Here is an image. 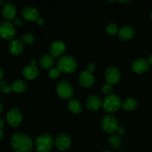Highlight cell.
<instances>
[{
	"label": "cell",
	"mask_w": 152,
	"mask_h": 152,
	"mask_svg": "<svg viewBox=\"0 0 152 152\" xmlns=\"http://www.w3.org/2000/svg\"><path fill=\"white\" fill-rule=\"evenodd\" d=\"M12 91L16 94H22L28 88V84L26 81L23 80H18L13 82L11 85Z\"/></svg>",
	"instance_id": "21"
},
{
	"label": "cell",
	"mask_w": 152,
	"mask_h": 152,
	"mask_svg": "<svg viewBox=\"0 0 152 152\" xmlns=\"http://www.w3.org/2000/svg\"><path fill=\"white\" fill-rule=\"evenodd\" d=\"M3 77H4V71H3L2 68L0 67V81H1V80H2Z\"/></svg>",
	"instance_id": "34"
},
{
	"label": "cell",
	"mask_w": 152,
	"mask_h": 152,
	"mask_svg": "<svg viewBox=\"0 0 152 152\" xmlns=\"http://www.w3.org/2000/svg\"><path fill=\"white\" fill-rule=\"evenodd\" d=\"M22 75L25 79L29 80H35L39 75V70L36 65H27L22 69Z\"/></svg>",
	"instance_id": "17"
},
{
	"label": "cell",
	"mask_w": 152,
	"mask_h": 152,
	"mask_svg": "<svg viewBox=\"0 0 152 152\" xmlns=\"http://www.w3.org/2000/svg\"><path fill=\"white\" fill-rule=\"evenodd\" d=\"M3 137H4V132L2 129H0V141L3 139Z\"/></svg>",
	"instance_id": "36"
},
{
	"label": "cell",
	"mask_w": 152,
	"mask_h": 152,
	"mask_svg": "<svg viewBox=\"0 0 152 152\" xmlns=\"http://www.w3.org/2000/svg\"><path fill=\"white\" fill-rule=\"evenodd\" d=\"M108 142L111 148L117 149L122 145V139L118 134H112L108 138Z\"/></svg>",
	"instance_id": "24"
},
{
	"label": "cell",
	"mask_w": 152,
	"mask_h": 152,
	"mask_svg": "<svg viewBox=\"0 0 152 152\" xmlns=\"http://www.w3.org/2000/svg\"><path fill=\"white\" fill-rule=\"evenodd\" d=\"M148 62L149 63L150 65H152V54L150 55L148 58Z\"/></svg>",
	"instance_id": "37"
},
{
	"label": "cell",
	"mask_w": 152,
	"mask_h": 152,
	"mask_svg": "<svg viewBox=\"0 0 152 152\" xmlns=\"http://www.w3.org/2000/svg\"><path fill=\"white\" fill-rule=\"evenodd\" d=\"M68 109L71 114H80L83 111V106L82 104L78 99H71L68 102Z\"/></svg>",
	"instance_id": "20"
},
{
	"label": "cell",
	"mask_w": 152,
	"mask_h": 152,
	"mask_svg": "<svg viewBox=\"0 0 152 152\" xmlns=\"http://www.w3.org/2000/svg\"><path fill=\"white\" fill-rule=\"evenodd\" d=\"M134 34L135 32L134 28L129 25H126V26H123L121 28H120L117 35H118L119 39L120 40L127 42L132 39L134 37Z\"/></svg>",
	"instance_id": "18"
},
{
	"label": "cell",
	"mask_w": 152,
	"mask_h": 152,
	"mask_svg": "<svg viewBox=\"0 0 152 152\" xmlns=\"http://www.w3.org/2000/svg\"><path fill=\"white\" fill-rule=\"evenodd\" d=\"M36 23H37L38 25H44V23H45L44 18L42 17V16H39V17L38 19H37V20H36Z\"/></svg>",
	"instance_id": "31"
},
{
	"label": "cell",
	"mask_w": 152,
	"mask_h": 152,
	"mask_svg": "<svg viewBox=\"0 0 152 152\" xmlns=\"http://www.w3.org/2000/svg\"><path fill=\"white\" fill-rule=\"evenodd\" d=\"M105 79L106 83L114 86L118 84L121 80V73L120 69L117 67H108L105 71Z\"/></svg>",
	"instance_id": "7"
},
{
	"label": "cell",
	"mask_w": 152,
	"mask_h": 152,
	"mask_svg": "<svg viewBox=\"0 0 152 152\" xmlns=\"http://www.w3.org/2000/svg\"><path fill=\"white\" fill-rule=\"evenodd\" d=\"M22 16L28 22H36V20L39 17V14L38 10L36 7L28 6L22 9Z\"/></svg>",
	"instance_id": "16"
},
{
	"label": "cell",
	"mask_w": 152,
	"mask_h": 152,
	"mask_svg": "<svg viewBox=\"0 0 152 152\" xmlns=\"http://www.w3.org/2000/svg\"><path fill=\"white\" fill-rule=\"evenodd\" d=\"M16 34V29L11 22L9 21H2L0 22V37L5 40H10Z\"/></svg>",
	"instance_id": "9"
},
{
	"label": "cell",
	"mask_w": 152,
	"mask_h": 152,
	"mask_svg": "<svg viewBox=\"0 0 152 152\" xmlns=\"http://www.w3.org/2000/svg\"><path fill=\"white\" fill-rule=\"evenodd\" d=\"M100 125L102 129L106 133L113 134L117 132L119 126V122L115 116L113 114H105L101 119Z\"/></svg>",
	"instance_id": "6"
},
{
	"label": "cell",
	"mask_w": 152,
	"mask_h": 152,
	"mask_svg": "<svg viewBox=\"0 0 152 152\" xmlns=\"http://www.w3.org/2000/svg\"><path fill=\"white\" fill-rule=\"evenodd\" d=\"M1 86H0V94H1Z\"/></svg>",
	"instance_id": "44"
},
{
	"label": "cell",
	"mask_w": 152,
	"mask_h": 152,
	"mask_svg": "<svg viewBox=\"0 0 152 152\" xmlns=\"http://www.w3.org/2000/svg\"><path fill=\"white\" fill-rule=\"evenodd\" d=\"M60 71L56 68H51L48 71V76L50 79H52V80H55V79H57L58 77L60 76Z\"/></svg>",
	"instance_id": "26"
},
{
	"label": "cell",
	"mask_w": 152,
	"mask_h": 152,
	"mask_svg": "<svg viewBox=\"0 0 152 152\" xmlns=\"http://www.w3.org/2000/svg\"><path fill=\"white\" fill-rule=\"evenodd\" d=\"M96 70V65L95 64L92 63V62H90L87 65V71H89L91 73H93L94 71Z\"/></svg>",
	"instance_id": "30"
},
{
	"label": "cell",
	"mask_w": 152,
	"mask_h": 152,
	"mask_svg": "<svg viewBox=\"0 0 152 152\" xmlns=\"http://www.w3.org/2000/svg\"><path fill=\"white\" fill-rule=\"evenodd\" d=\"M10 145L15 152H31L34 146V142L29 135L16 133L11 137Z\"/></svg>",
	"instance_id": "1"
},
{
	"label": "cell",
	"mask_w": 152,
	"mask_h": 152,
	"mask_svg": "<svg viewBox=\"0 0 152 152\" xmlns=\"http://www.w3.org/2000/svg\"><path fill=\"white\" fill-rule=\"evenodd\" d=\"M34 39H35V37L32 34H30V33H27L22 35V41L24 43L28 45H31L34 43Z\"/></svg>",
	"instance_id": "27"
},
{
	"label": "cell",
	"mask_w": 152,
	"mask_h": 152,
	"mask_svg": "<svg viewBox=\"0 0 152 152\" xmlns=\"http://www.w3.org/2000/svg\"><path fill=\"white\" fill-rule=\"evenodd\" d=\"M36 63H37V62H36L35 60H32V61H31V65H36Z\"/></svg>",
	"instance_id": "39"
},
{
	"label": "cell",
	"mask_w": 152,
	"mask_h": 152,
	"mask_svg": "<svg viewBox=\"0 0 152 152\" xmlns=\"http://www.w3.org/2000/svg\"><path fill=\"white\" fill-rule=\"evenodd\" d=\"M1 4H4V1L2 0H0V5H1Z\"/></svg>",
	"instance_id": "42"
},
{
	"label": "cell",
	"mask_w": 152,
	"mask_h": 152,
	"mask_svg": "<svg viewBox=\"0 0 152 152\" xmlns=\"http://www.w3.org/2000/svg\"><path fill=\"white\" fill-rule=\"evenodd\" d=\"M150 18H151V19L152 20V11L150 13Z\"/></svg>",
	"instance_id": "43"
},
{
	"label": "cell",
	"mask_w": 152,
	"mask_h": 152,
	"mask_svg": "<svg viewBox=\"0 0 152 152\" xmlns=\"http://www.w3.org/2000/svg\"><path fill=\"white\" fill-rule=\"evenodd\" d=\"M131 68L135 74H143L149 70L150 65L148 59L145 58H137L132 62Z\"/></svg>",
	"instance_id": "11"
},
{
	"label": "cell",
	"mask_w": 152,
	"mask_h": 152,
	"mask_svg": "<svg viewBox=\"0 0 152 152\" xmlns=\"http://www.w3.org/2000/svg\"><path fill=\"white\" fill-rule=\"evenodd\" d=\"M102 152H112L111 151H110V150H108V149H106V150H104V151H102Z\"/></svg>",
	"instance_id": "40"
},
{
	"label": "cell",
	"mask_w": 152,
	"mask_h": 152,
	"mask_svg": "<svg viewBox=\"0 0 152 152\" xmlns=\"http://www.w3.org/2000/svg\"><path fill=\"white\" fill-rule=\"evenodd\" d=\"M17 8L12 2H6L3 4L1 10V13L5 21H10L16 17Z\"/></svg>",
	"instance_id": "13"
},
{
	"label": "cell",
	"mask_w": 152,
	"mask_h": 152,
	"mask_svg": "<svg viewBox=\"0 0 152 152\" xmlns=\"http://www.w3.org/2000/svg\"><path fill=\"white\" fill-rule=\"evenodd\" d=\"M102 91L106 96L111 94L113 91V86L108 84V83H105L102 87Z\"/></svg>",
	"instance_id": "29"
},
{
	"label": "cell",
	"mask_w": 152,
	"mask_h": 152,
	"mask_svg": "<svg viewBox=\"0 0 152 152\" xmlns=\"http://www.w3.org/2000/svg\"><path fill=\"white\" fill-rule=\"evenodd\" d=\"M9 53L13 56H18L22 53L24 50V42L19 39H14L9 42L8 47Z\"/></svg>",
	"instance_id": "14"
},
{
	"label": "cell",
	"mask_w": 152,
	"mask_h": 152,
	"mask_svg": "<svg viewBox=\"0 0 152 152\" xmlns=\"http://www.w3.org/2000/svg\"><path fill=\"white\" fill-rule=\"evenodd\" d=\"M0 86H1V90L3 94H9L12 91L11 86L7 83L6 80H1L0 81Z\"/></svg>",
	"instance_id": "28"
},
{
	"label": "cell",
	"mask_w": 152,
	"mask_h": 152,
	"mask_svg": "<svg viewBox=\"0 0 152 152\" xmlns=\"http://www.w3.org/2000/svg\"><path fill=\"white\" fill-rule=\"evenodd\" d=\"M117 133H118L119 135H123V134H124L125 132H125V129H124V128L119 127L118 129H117Z\"/></svg>",
	"instance_id": "32"
},
{
	"label": "cell",
	"mask_w": 152,
	"mask_h": 152,
	"mask_svg": "<svg viewBox=\"0 0 152 152\" xmlns=\"http://www.w3.org/2000/svg\"><path fill=\"white\" fill-rule=\"evenodd\" d=\"M7 122L11 127L16 128L20 126L23 120V114L18 108H12L6 116Z\"/></svg>",
	"instance_id": "8"
},
{
	"label": "cell",
	"mask_w": 152,
	"mask_h": 152,
	"mask_svg": "<svg viewBox=\"0 0 152 152\" xmlns=\"http://www.w3.org/2000/svg\"><path fill=\"white\" fill-rule=\"evenodd\" d=\"M66 50V45L62 40H55L49 47V53L53 58H60L64 56Z\"/></svg>",
	"instance_id": "10"
},
{
	"label": "cell",
	"mask_w": 152,
	"mask_h": 152,
	"mask_svg": "<svg viewBox=\"0 0 152 152\" xmlns=\"http://www.w3.org/2000/svg\"><path fill=\"white\" fill-rule=\"evenodd\" d=\"M4 125H5V121H4L3 119L0 118V129H2V128L4 127Z\"/></svg>",
	"instance_id": "33"
},
{
	"label": "cell",
	"mask_w": 152,
	"mask_h": 152,
	"mask_svg": "<svg viewBox=\"0 0 152 152\" xmlns=\"http://www.w3.org/2000/svg\"><path fill=\"white\" fill-rule=\"evenodd\" d=\"M71 139L66 133H60L56 137L54 140V145L59 151H65L71 146Z\"/></svg>",
	"instance_id": "12"
},
{
	"label": "cell",
	"mask_w": 152,
	"mask_h": 152,
	"mask_svg": "<svg viewBox=\"0 0 152 152\" xmlns=\"http://www.w3.org/2000/svg\"><path fill=\"white\" fill-rule=\"evenodd\" d=\"M137 107V101L134 98H127L122 104V108L128 111H132L136 109Z\"/></svg>",
	"instance_id": "23"
},
{
	"label": "cell",
	"mask_w": 152,
	"mask_h": 152,
	"mask_svg": "<svg viewBox=\"0 0 152 152\" xmlns=\"http://www.w3.org/2000/svg\"><path fill=\"white\" fill-rule=\"evenodd\" d=\"M130 1H120V2H122V3H127V2H129Z\"/></svg>",
	"instance_id": "41"
},
{
	"label": "cell",
	"mask_w": 152,
	"mask_h": 152,
	"mask_svg": "<svg viewBox=\"0 0 152 152\" xmlns=\"http://www.w3.org/2000/svg\"><path fill=\"white\" fill-rule=\"evenodd\" d=\"M57 68L61 73L70 74L74 73L77 68V62L70 55H64L57 61Z\"/></svg>",
	"instance_id": "4"
},
{
	"label": "cell",
	"mask_w": 152,
	"mask_h": 152,
	"mask_svg": "<svg viewBox=\"0 0 152 152\" xmlns=\"http://www.w3.org/2000/svg\"><path fill=\"white\" fill-rule=\"evenodd\" d=\"M102 100L97 95H91L87 98L86 102V108L90 111H96L102 106Z\"/></svg>",
	"instance_id": "19"
},
{
	"label": "cell",
	"mask_w": 152,
	"mask_h": 152,
	"mask_svg": "<svg viewBox=\"0 0 152 152\" xmlns=\"http://www.w3.org/2000/svg\"><path fill=\"white\" fill-rule=\"evenodd\" d=\"M3 111V105L2 104H1V102H0V114H1V113Z\"/></svg>",
	"instance_id": "38"
},
{
	"label": "cell",
	"mask_w": 152,
	"mask_h": 152,
	"mask_svg": "<svg viewBox=\"0 0 152 152\" xmlns=\"http://www.w3.org/2000/svg\"><path fill=\"white\" fill-rule=\"evenodd\" d=\"M94 83V77L93 73L88 71L87 70L80 73L79 76V83L84 88H89L93 86Z\"/></svg>",
	"instance_id": "15"
},
{
	"label": "cell",
	"mask_w": 152,
	"mask_h": 152,
	"mask_svg": "<svg viewBox=\"0 0 152 152\" xmlns=\"http://www.w3.org/2000/svg\"><path fill=\"white\" fill-rule=\"evenodd\" d=\"M54 64L53 56L50 54H44L39 59V65L42 68L45 70H49L50 68H53Z\"/></svg>",
	"instance_id": "22"
},
{
	"label": "cell",
	"mask_w": 152,
	"mask_h": 152,
	"mask_svg": "<svg viewBox=\"0 0 152 152\" xmlns=\"http://www.w3.org/2000/svg\"><path fill=\"white\" fill-rule=\"evenodd\" d=\"M53 145L54 139L52 135L48 133L39 134L34 142V146L37 152H50Z\"/></svg>",
	"instance_id": "3"
},
{
	"label": "cell",
	"mask_w": 152,
	"mask_h": 152,
	"mask_svg": "<svg viewBox=\"0 0 152 152\" xmlns=\"http://www.w3.org/2000/svg\"><path fill=\"white\" fill-rule=\"evenodd\" d=\"M119 30H120V28H118V26L115 23H113V22L108 23L105 28V32L110 36H114L117 34L119 32Z\"/></svg>",
	"instance_id": "25"
},
{
	"label": "cell",
	"mask_w": 152,
	"mask_h": 152,
	"mask_svg": "<svg viewBox=\"0 0 152 152\" xmlns=\"http://www.w3.org/2000/svg\"><path fill=\"white\" fill-rule=\"evenodd\" d=\"M122 104L123 102L120 96L117 94H111L104 97L102 107L105 112L109 114H112L113 113L117 112L120 108H122Z\"/></svg>",
	"instance_id": "2"
},
{
	"label": "cell",
	"mask_w": 152,
	"mask_h": 152,
	"mask_svg": "<svg viewBox=\"0 0 152 152\" xmlns=\"http://www.w3.org/2000/svg\"><path fill=\"white\" fill-rule=\"evenodd\" d=\"M56 91L58 96L64 99H71L74 95V87L68 80H62L58 82L56 86Z\"/></svg>",
	"instance_id": "5"
},
{
	"label": "cell",
	"mask_w": 152,
	"mask_h": 152,
	"mask_svg": "<svg viewBox=\"0 0 152 152\" xmlns=\"http://www.w3.org/2000/svg\"><path fill=\"white\" fill-rule=\"evenodd\" d=\"M14 22L16 24V25H18V26H20V25H22V22H21L20 19H15Z\"/></svg>",
	"instance_id": "35"
}]
</instances>
